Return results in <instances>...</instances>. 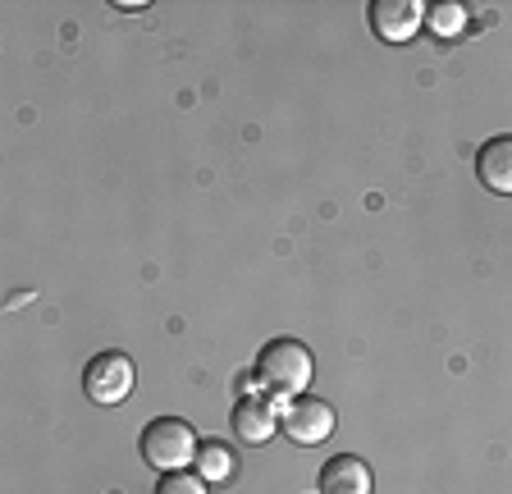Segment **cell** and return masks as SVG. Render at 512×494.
<instances>
[{
    "instance_id": "obj_9",
    "label": "cell",
    "mask_w": 512,
    "mask_h": 494,
    "mask_svg": "<svg viewBox=\"0 0 512 494\" xmlns=\"http://www.w3.org/2000/svg\"><path fill=\"white\" fill-rule=\"evenodd\" d=\"M192 467H197L202 481H229V476H234V449H224L220 440H206L202 449H197Z\"/></svg>"
},
{
    "instance_id": "obj_5",
    "label": "cell",
    "mask_w": 512,
    "mask_h": 494,
    "mask_svg": "<svg viewBox=\"0 0 512 494\" xmlns=\"http://www.w3.org/2000/svg\"><path fill=\"white\" fill-rule=\"evenodd\" d=\"M366 19H371V28L384 42H407L426 23V5H416V0H375Z\"/></svg>"
},
{
    "instance_id": "obj_10",
    "label": "cell",
    "mask_w": 512,
    "mask_h": 494,
    "mask_svg": "<svg viewBox=\"0 0 512 494\" xmlns=\"http://www.w3.org/2000/svg\"><path fill=\"white\" fill-rule=\"evenodd\" d=\"M426 28L435 37H458L467 28V10L462 5H435V10H426Z\"/></svg>"
},
{
    "instance_id": "obj_1",
    "label": "cell",
    "mask_w": 512,
    "mask_h": 494,
    "mask_svg": "<svg viewBox=\"0 0 512 494\" xmlns=\"http://www.w3.org/2000/svg\"><path fill=\"white\" fill-rule=\"evenodd\" d=\"M256 380L270 389V398H275L279 408H284L288 398L307 394L311 385V353L302 339H270L266 348H261V357H256Z\"/></svg>"
},
{
    "instance_id": "obj_4",
    "label": "cell",
    "mask_w": 512,
    "mask_h": 494,
    "mask_svg": "<svg viewBox=\"0 0 512 494\" xmlns=\"http://www.w3.org/2000/svg\"><path fill=\"white\" fill-rule=\"evenodd\" d=\"M83 389L92 403L115 408V403L128 398V389H133V362L124 353H96L83 371Z\"/></svg>"
},
{
    "instance_id": "obj_3",
    "label": "cell",
    "mask_w": 512,
    "mask_h": 494,
    "mask_svg": "<svg viewBox=\"0 0 512 494\" xmlns=\"http://www.w3.org/2000/svg\"><path fill=\"white\" fill-rule=\"evenodd\" d=\"M334 408L325 403V398L316 394H298V398H288L284 412H279V430H284L293 444H320V440H330V430H334Z\"/></svg>"
},
{
    "instance_id": "obj_6",
    "label": "cell",
    "mask_w": 512,
    "mask_h": 494,
    "mask_svg": "<svg viewBox=\"0 0 512 494\" xmlns=\"http://www.w3.org/2000/svg\"><path fill=\"white\" fill-rule=\"evenodd\" d=\"M279 403L275 398H261V394H247L234 403V435L243 444H266L270 435L279 430Z\"/></svg>"
},
{
    "instance_id": "obj_2",
    "label": "cell",
    "mask_w": 512,
    "mask_h": 494,
    "mask_svg": "<svg viewBox=\"0 0 512 494\" xmlns=\"http://www.w3.org/2000/svg\"><path fill=\"white\" fill-rule=\"evenodd\" d=\"M197 430L183 417H156L147 430H142V458L160 472H183L197 462Z\"/></svg>"
},
{
    "instance_id": "obj_7",
    "label": "cell",
    "mask_w": 512,
    "mask_h": 494,
    "mask_svg": "<svg viewBox=\"0 0 512 494\" xmlns=\"http://www.w3.org/2000/svg\"><path fill=\"white\" fill-rule=\"evenodd\" d=\"M476 174L490 193L512 197V138L508 133H503V138H490L476 151Z\"/></svg>"
},
{
    "instance_id": "obj_8",
    "label": "cell",
    "mask_w": 512,
    "mask_h": 494,
    "mask_svg": "<svg viewBox=\"0 0 512 494\" xmlns=\"http://www.w3.org/2000/svg\"><path fill=\"white\" fill-rule=\"evenodd\" d=\"M320 494H371V467L352 453H339L320 467Z\"/></svg>"
},
{
    "instance_id": "obj_11",
    "label": "cell",
    "mask_w": 512,
    "mask_h": 494,
    "mask_svg": "<svg viewBox=\"0 0 512 494\" xmlns=\"http://www.w3.org/2000/svg\"><path fill=\"white\" fill-rule=\"evenodd\" d=\"M156 494H206V481L197 472H165L160 476V485H156Z\"/></svg>"
}]
</instances>
